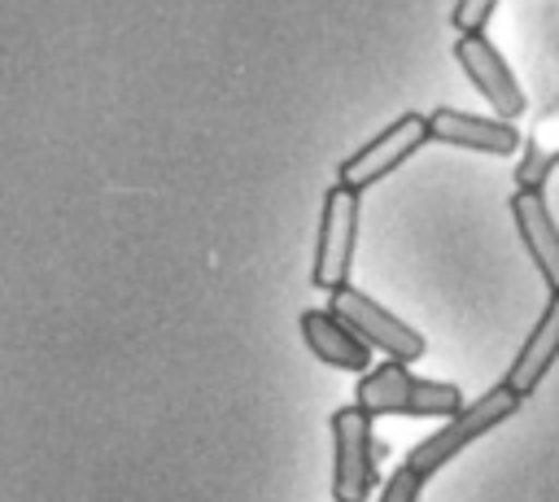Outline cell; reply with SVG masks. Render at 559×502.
I'll use <instances>...</instances> for the list:
<instances>
[{
	"label": "cell",
	"instance_id": "obj_6",
	"mask_svg": "<svg viewBox=\"0 0 559 502\" xmlns=\"http://www.w3.org/2000/svg\"><path fill=\"white\" fill-rule=\"evenodd\" d=\"M332 310L371 345V349H380L384 358H393V362H415V358H424L428 354V340L411 327V323H402L393 310H384L376 297H367L362 288H341V292H332Z\"/></svg>",
	"mask_w": 559,
	"mask_h": 502
},
{
	"label": "cell",
	"instance_id": "obj_12",
	"mask_svg": "<svg viewBox=\"0 0 559 502\" xmlns=\"http://www.w3.org/2000/svg\"><path fill=\"white\" fill-rule=\"evenodd\" d=\"M555 162H559V148H542L537 135H528L524 140V157L515 162V188L520 192H542L550 170H555Z\"/></svg>",
	"mask_w": 559,
	"mask_h": 502
},
{
	"label": "cell",
	"instance_id": "obj_3",
	"mask_svg": "<svg viewBox=\"0 0 559 502\" xmlns=\"http://www.w3.org/2000/svg\"><path fill=\"white\" fill-rule=\"evenodd\" d=\"M354 249H358V192L332 183V188L323 192V210H319L310 284L323 288V292H341V288H349Z\"/></svg>",
	"mask_w": 559,
	"mask_h": 502
},
{
	"label": "cell",
	"instance_id": "obj_5",
	"mask_svg": "<svg viewBox=\"0 0 559 502\" xmlns=\"http://www.w3.org/2000/svg\"><path fill=\"white\" fill-rule=\"evenodd\" d=\"M428 140H432V135H428V113H402V118H393L380 135H371L358 153H349V157L341 162L336 183L349 188V192H362V188L380 183L389 170H397V166H402L411 153H419Z\"/></svg>",
	"mask_w": 559,
	"mask_h": 502
},
{
	"label": "cell",
	"instance_id": "obj_14",
	"mask_svg": "<svg viewBox=\"0 0 559 502\" xmlns=\"http://www.w3.org/2000/svg\"><path fill=\"white\" fill-rule=\"evenodd\" d=\"M419 493H424V480L402 463L389 480H384V493H380V502H419Z\"/></svg>",
	"mask_w": 559,
	"mask_h": 502
},
{
	"label": "cell",
	"instance_id": "obj_13",
	"mask_svg": "<svg viewBox=\"0 0 559 502\" xmlns=\"http://www.w3.org/2000/svg\"><path fill=\"white\" fill-rule=\"evenodd\" d=\"M498 4H502V0H454L450 26H454L459 35H485V22L493 17Z\"/></svg>",
	"mask_w": 559,
	"mask_h": 502
},
{
	"label": "cell",
	"instance_id": "obj_7",
	"mask_svg": "<svg viewBox=\"0 0 559 502\" xmlns=\"http://www.w3.org/2000/svg\"><path fill=\"white\" fill-rule=\"evenodd\" d=\"M454 61L467 74V83L489 100V109L507 122H515L528 109V96L515 79V70L507 65V57L498 52V44L489 35H459L454 39Z\"/></svg>",
	"mask_w": 559,
	"mask_h": 502
},
{
	"label": "cell",
	"instance_id": "obj_11",
	"mask_svg": "<svg viewBox=\"0 0 559 502\" xmlns=\"http://www.w3.org/2000/svg\"><path fill=\"white\" fill-rule=\"evenodd\" d=\"M555 358H559V292H550L546 310L537 314L533 332L524 336L520 354L511 358V367H507V380H502V384H511L520 397H533V393H537V384L546 380V371L555 367Z\"/></svg>",
	"mask_w": 559,
	"mask_h": 502
},
{
	"label": "cell",
	"instance_id": "obj_4",
	"mask_svg": "<svg viewBox=\"0 0 559 502\" xmlns=\"http://www.w3.org/2000/svg\"><path fill=\"white\" fill-rule=\"evenodd\" d=\"M380 463H376V437L371 415L354 402L332 415V498L336 502H367L376 493Z\"/></svg>",
	"mask_w": 559,
	"mask_h": 502
},
{
	"label": "cell",
	"instance_id": "obj_15",
	"mask_svg": "<svg viewBox=\"0 0 559 502\" xmlns=\"http://www.w3.org/2000/svg\"><path fill=\"white\" fill-rule=\"evenodd\" d=\"M555 105H559V100H555Z\"/></svg>",
	"mask_w": 559,
	"mask_h": 502
},
{
	"label": "cell",
	"instance_id": "obj_2",
	"mask_svg": "<svg viewBox=\"0 0 559 502\" xmlns=\"http://www.w3.org/2000/svg\"><path fill=\"white\" fill-rule=\"evenodd\" d=\"M520 406H524V397H520L511 384H493V389H485L476 402H467L459 415H450L432 437H424V441L406 454V467H411L419 480L437 476L445 463H454V454H463L472 441H480L485 432H493L498 423H507Z\"/></svg>",
	"mask_w": 559,
	"mask_h": 502
},
{
	"label": "cell",
	"instance_id": "obj_10",
	"mask_svg": "<svg viewBox=\"0 0 559 502\" xmlns=\"http://www.w3.org/2000/svg\"><path fill=\"white\" fill-rule=\"evenodd\" d=\"M511 218H515L520 244L533 258L537 275L546 279L550 292H559V223H555L546 196L542 192H515L511 196Z\"/></svg>",
	"mask_w": 559,
	"mask_h": 502
},
{
	"label": "cell",
	"instance_id": "obj_1",
	"mask_svg": "<svg viewBox=\"0 0 559 502\" xmlns=\"http://www.w3.org/2000/svg\"><path fill=\"white\" fill-rule=\"evenodd\" d=\"M354 402L376 419V415H459L467 406L463 389L450 380H419L411 362L384 358L380 367L362 371Z\"/></svg>",
	"mask_w": 559,
	"mask_h": 502
},
{
	"label": "cell",
	"instance_id": "obj_8",
	"mask_svg": "<svg viewBox=\"0 0 559 502\" xmlns=\"http://www.w3.org/2000/svg\"><path fill=\"white\" fill-rule=\"evenodd\" d=\"M428 135L437 144L450 148H472V153H489V157H511L520 153V127L507 118H485V113H467V109H432L428 113Z\"/></svg>",
	"mask_w": 559,
	"mask_h": 502
},
{
	"label": "cell",
	"instance_id": "obj_9",
	"mask_svg": "<svg viewBox=\"0 0 559 502\" xmlns=\"http://www.w3.org/2000/svg\"><path fill=\"white\" fill-rule=\"evenodd\" d=\"M301 340L306 349L323 362V367H336V371H371V345L328 306V310H306L301 314Z\"/></svg>",
	"mask_w": 559,
	"mask_h": 502
}]
</instances>
